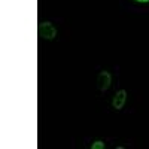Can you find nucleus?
Wrapping results in <instances>:
<instances>
[{"mask_svg": "<svg viewBox=\"0 0 149 149\" xmlns=\"http://www.w3.org/2000/svg\"><path fill=\"white\" fill-rule=\"evenodd\" d=\"M39 33H40V36L43 37V39L52 40L54 37L57 36V29H55L49 21H45V22H40V26H39Z\"/></svg>", "mask_w": 149, "mask_h": 149, "instance_id": "nucleus-1", "label": "nucleus"}, {"mask_svg": "<svg viewBox=\"0 0 149 149\" xmlns=\"http://www.w3.org/2000/svg\"><path fill=\"white\" fill-rule=\"evenodd\" d=\"M91 149H104V143L102 140H97L91 145Z\"/></svg>", "mask_w": 149, "mask_h": 149, "instance_id": "nucleus-4", "label": "nucleus"}, {"mask_svg": "<svg viewBox=\"0 0 149 149\" xmlns=\"http://www.w3.org/2000/svg\"><path fill=\"white\" fill-rule=\"evenodd\" d=\"M125 100H127V91L125 90H119L115 94L113 100H112V106H113L116 110H121L124 107V104H125Z\"/></svg>", "mask_w": 149, "mask_h": 149, "instance_id": "nucleus-3", "label": "nucleus"}, {"mask_svg": "<svg viewBox=\"0 0 149 149\" xmlns=\"http://www.w3.org/2000/svg\"><path fill=\"white\" fill-rule=\"evenodd\" d=\"M134 2H137V3H148L149 0H134Z\"/></svg>", "mask_w": 149, "mask_h": 149, "instance_id": "nucleus-5", "label": "nucleus"}, {"mask_svg": "<svg viewBox=\"0 0 149 149\" xmlns=\"http://www.w3.org/2000/svg\"><path fill=\"white\" fill-rule=\"evenodd\" d=\"M97 86L100 91H106L110 86V73L107 70L100 72V74H98V78H97Z\"/></svg>", "mask_w": 149, "mask_h": 149, "instance_id": "nucleus-2", "label": "nucleus"}]
</instances>
